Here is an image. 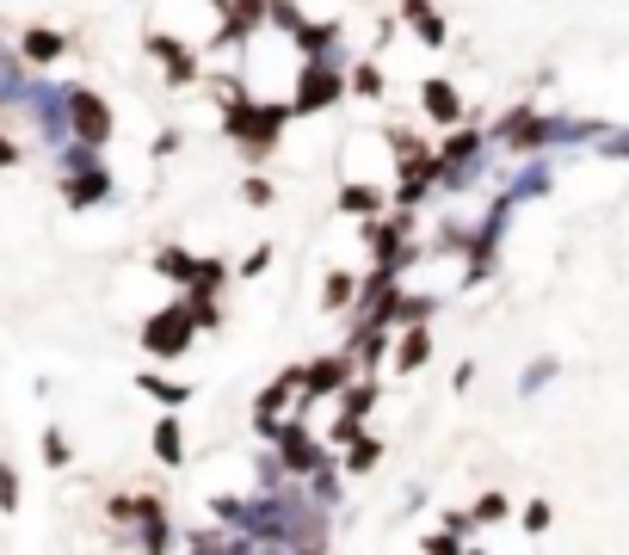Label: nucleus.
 Here are the masks:
<instances>
[{
  "label": "nucleus",
  "instance_id": "nucleus-1",
  "mask_svg": "<svg viewBox=\"0 0 629 555\" xmlns=\"http://www.w3.org/2000/svg\"><path fill=\"white\" fill-rule=\"evenodd\" d=\"M68 124H74L81 142H105L111 136V105L99 93H87V87H68Z\"/></svg>",
  "mask_w": 629,
  "mask_h": 555
},
{
  "label": "nucleus",
  "instance_id": "nucleus-2",
  "mask_svg": "<svg viewBox=\"0 0 629 555\" xmlns=\"http://www.w3.org/2000/svg\"><path fill=\"white\" fill-rule=\"evenodd\" d=\"M185 340H192V309H173V315H155L142 327V346L148 352H179Z\"/></svg>",
  "mask_w": 629,
  "mask_h": 555
},
{
  "label": "nucleus",
  "instance_id": "nucleus-3",
  "mask_svg": "<svg viewBox=\"0 0 629 555\" xmlns=\"http://www.w3.org/2000/svg\"><path fill=\"white\" fill-rule=\"evenodd\" d=\"M105 192H111V173H105L99 161H93V167H74V173L62 179V198H68L74 210H87V204H99Z\"/></svg>",
  "mask_w": 629,
  "mask_h": 555
},
{
  "label": "nucleus",
  "instance_id": "nucleus-4",
  "mask_svg": "<svg viewBox=\"0 0 629 555\" xmlns=\"http://www.w3.org/2000/svg\"><path fill=\"white\" fill-rule=\"evenodd\" d=\"M62 50H68V37H62V31H44V25L19 37V56H25V62H37V68H44V62H56Z\"/></svg>",
  "mask_w": 629,
  "mask_h": 555
},
{
  "label": "nucleus",
  "instance_id": "nucleus-5",
  "mask_svg": "<svg viewBox=\"0 0 629 555\" xmlns=\"http://www.w3.org/2000/svg\"><path fill=\"white\" fill-rule=\"evenodd\" d=\"M0 512H19V475L7 457H0Z\"/></svg>",
  "mask_w": 629,
  "mask_h": 555
},
{
  "label": "nucleus",
  "instance_id": "nucleus-6",
  "mask_svg": "<svg viewBox=\"0 0 629 555\" xmlns=\"http://www.w3.org/2000/svg\"><path fill=\"white\" fill-rule=\"evenodd\" d=\"M155 451H161L167 463H179V420H161V426H155Z\"/></svg>",
  "mask_w": 629,
  "mask_h": 555
},
{
  "label": "nucleus",
  "instance_id": "nucleus-7",
  "mask_svg": "<svg viewBox=\"0 0 629 555\" xmlns=\"http://www.w3.org/2000/svg\"><path fill=\"white\" fill-rule=\"evenodd\" d=\"M44 457H50V463H56V469H62V463H68V438H62V432H56V426H50V432H44Z\"/></svg>",
  "mask_w": 629,
  "mask_h": 555
},
{
  "label": "nucleus",
  "instance_id": "nucleus-8",
  "mask_svg": "<svg viewBox=\"0 0 629 555\" xmlns=\"http://www.w3.org/2000/svg\"><path fill=\"white\" fill-rule=\"evenodd\" d=\"M426 105L438 111V118H451V111H457V99H451V93H444V87H432V93H426Z\"/></svg>",
  "mask_w": 629,
  "mask_h": 555
},
{
  "label": "nucleus",
  "instance_id": "nucleus-9",
  "mask_svg": "<svg viewBox=\"0 0 629 555\" xmlns=\"http://www.w3.org/2000/svg\"><path fill=\"white\" fill-rule=\"evenodd\" d=\"M19 161V142H7V136H0V167H13Z\"/></svg>",
  "mask_w": 629,
  "mask_h": 555
}]
</instances>
